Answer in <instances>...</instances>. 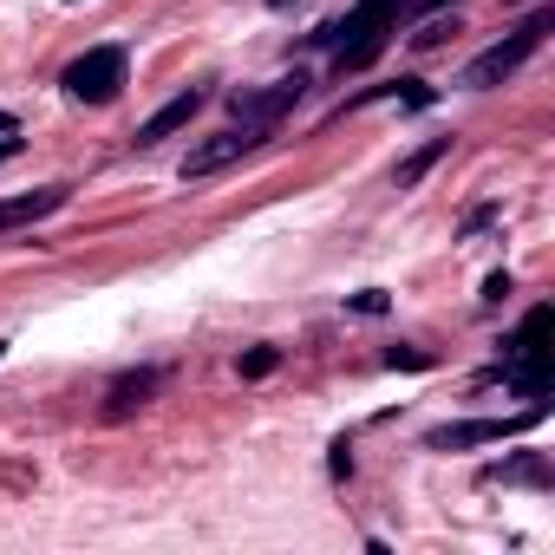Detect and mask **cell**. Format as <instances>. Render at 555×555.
I'll use <instances>...</instances> for the list:
<instances>
[{
  "label": "cell",
  "instance_id": "cell-1",
  "mask_svg": "<svg viewBox=\"0 0 555 555\" xmlns=\"http://www.w3.org/2000/svg\"><path fill=\"white\" fill-rule=\"evenodd\" d=\"M405 8H412V0H353L347 21H334V27L308 34V40H314V47H334V73L347 79V73H360V66H373V60L386 53V40L399 34Z\"/></svg>",
  "mask_w": 555,
  "mask_h": 555
},
{
  "label": "cell",
  "instance_id": "cell-2",
  "mask_svg": "<svg viewBox=\"0 0 555 555\" xmlns=\"http://www.w3.org/2000/svg\"><path fill=\"white\" fill-rule=\"evenodd\" d=\"M548 27H555V8H535V14H529V21H522L516 34H509V40L483 47V53H477V60L464 66V79H457V86H464V92H490V86L516 79V73H522V66L535 60V47L548 40Z\"/></svg>",
  "mask_w": 555,
  "mask_h": 555
},
{
  "label": "cell",
  "instance_id": "cell-3",
  "mask_svg": "<svg viewBox=\"0 0 555 555\" xmlns=\"http://www.w3.org/2000/svg\"><path fill=\"white\" fill-rule=\"evenodd\" d=\"M125 79H131V60H125V47H92V53H79L73 66H66V99H79V105H112L118 92H125Z\"/></svg>",
  "mask_w": 555,
  "mask_h": 555
},
{
  "label": "cell",
  "instance_id": "cell-4",
  "mask_svg": "<svg viewBox=\"0 0 555 555\" xmlns=\"http://www.w3.org/2000/svg\"><path fill=\"white\" fill-rule=\"evenodd\" d=\"M548 418V405L535 399L529 412H516V418H457V425H438V431H425V451H470V444H503V438H522V431H535Z\"/></svg>",
  "mask_w": 555,
  "mask_h": 555
},
{
  "label": "cell",
  "instance_id": "cell-5",
  "mask_svg": "<svg viewBox=\"0 0 555 555\" xmlns=\"http://www.w3.org/2000/svg\"><path fill=\"white\" fill-rule=\"evenodd\" d=\"M301 92H308V73L295 66L288 79H274V86H242V92H229V112H235V125H261V131H274L295 105H301Z\"/></svg>",
  "mask_w": 555,
  "mask_h": 555
},
{
  "label": "cell",
  "instance_id": "cell-6",
  "mask_svg": "<svg viewBox=\"0 0 555 555\" xmlns=\"http://www.w3.org/2000/svg\"><path fill=\"white\" fill-rule=\"evenodd\" d=\"M274 131H261V125H229V131H216V138H203L190 157H183V183H196V177H216L222 164H235V157H248V151H261Z\"/></svg>",
  "mask_w": 555,
  "mask_h": 555
},
{
  "label": "cell",
  "instance_id": "cell-7",
  "mask_svg": "<svg viewBox=\"0 0 555 555\" xmlns=\"http://www.w3.org/2000/svg\"><path fill=\"white\" fill-rule=\"evenodd\" d=\"M66 196H73V183H40V190L8 196V203H0V235H8V229H27V222H40V216H53V209H66Z\"/></svg>",
  "mask_w": 555,
  "mask_h": 555
},
{
  "label": "cell",
  "instance_id": "cell-8",
  "mask_svg": "<svg viewBox=\"0 0 555 555\" xmlns=\"http://www.w3.org/2000/svg\"><path fill=\"white\" fill-rule=\"evenodd\" d=\"M196 112H203V92H177L170 105H157V112H151V118L138 125V151H151V144L177 138V131H183V125H190Z\"/></svg>",
  "mask_w": 555,
  "mask_h": 555
},
{
  "label": "cell",
  "instance_id": "cell-9",
  "mask_svg": "<svg viewBox=\"0 0 555 555\" xmlns=\"http://www.w3.org/2000/svg\"><path fill=\"white\" fill-rule=\"evenodd\" d=\"M483 483H529V490H548L555 477H548V457H542V451H516V457L490 464V470H483Z\"/></svg>",
  "mask_w": 555,
  "mask_h": 555
},
{
  "label": "cell",
  "instance_id": "cell-10",
  "mask_svg": "<svg viewBox=\"0 0 555 555\" xmlns=\"http://www.w3.org/2000/svg\"><path fill=\"white\" fill-rule=\"evenodd\" d=\"M151 392H157V373H125V379H112V392H105V418H131L138 405H151Z\"/></svg>",
  "mask_w": 555,
  "mask_h": 555
},
{
  "label": "cell",
  "instance_id": "cell-11",
  "mask_svg": "<svg viewBox=\"0 0 555 555\" xmlns=\"http://www.w3.org/2000/svg\"><path fill=\"white\" fill-rule=\"evenodd\" d=\"M366 99H399V105H412V112H431V105H438V92H431L425 79H392V86H373Z\"/></svg>",
  "mask_w": 555,
  "mask_h": 555
},
{
  "label": "cell",
  "instance_id": "cell-12",
  "mask_svg": "<svg viewBox=\"0 0 555 555\" xmlns=\"http://www.w3.org/2000/svg\"><path fill=\"white\" fill-rule=\"evenodd\" d=\"M438 157H451V138H431V144H418V151L399 164V190H412V183H418V177H425Z\"/></svg>",
  "mask_w": 555,
  "mask_h": 555
},
{
  "label": "cell",
  "instance_id": "cell-13",
  "mask_svg": "<svg viewBox=\"0 0 555 555\" xmlns=\"http://www.w3.org/2000/svg\"><path fill=\"white\" fill-rule=\"evenodd\" d=\"M274 366H282V347H248V353L235 360V373H242V379H268Z\"/></svg>",
  "mask_w": 555,
  "mask_h": 555
},
{
  "label": "cell",
  "instance_id": "cell-14",
  "mask_svg": "<svg viewBox=\"0 0 555 555\" xmlns=\"http://www.w3.org/2000/svg\"><path fill=\"white\" fill-rule=\"evenodd\" d=\"M457 34H464L457 21H431L425 34H412V47H418V53H431V47H444V40H457Z\"/></svg>",
  "mask_w": 555,
  "mask_h": 555
},
{
  "label": "cell",
  "instance_id": "cell-15",
  "mask_svg": "<svg viewBox=\"0 0 555 555\" xmlns=\"http://www.w3.org/2000/svg\"><path fill=\"white\" fill-rule=\"evenodd\" d=\"M386 366H392V373H399V366H405V373H425V366H431V353H425V347H392V353H386Z\"/></svg>",
  "mask_w": 555,
  "mask_h": 555
},
{
  "label": "cell",
  "instance_id": "cell-16",
  "mask_svg": "<svg viewBox=\"0 0 555 555\" xmlns=\"http://www.w3.org/2000/svg\"><path fill=\"white\" fill-rule=\"evenodd\" d=\"M347 308H353V314H386V295L366 288V295H347Z\"/></svg>",
  "mask_w": 555,
  "mask_h": 555
},
{
  "label": "cell",
  "instance_id": "cell-17",
  "mask_svg": "<svg viewBox=\"0 0 555 555\" xmlns=\"http://www.w3.org/2000/svg\"><path fill=\"white\" fill-rule=\"evenodd\" d=\"M509 288H516V282H509V274H503V268H496V274H490V282H483V308H496V301H503Z\"/></svg>",
  "mask_w": 555,
  "mask_h": 555
},
{
  "label": "cell",
  "instance_id": "cell-18",
  "mask_svg": "<svg viewBox=\"0 0 555 555\" xmlns=\"http://www.w3.org/2000/svg\"><path fill=\"white\" fill-rule=\"evenodd\" d=\"M483 222H496V203H477V209H470V216H464V235H477V229H483Z\"/></svg>",
  "mask_w": 555,
  "mask_h": 555
},
{
  "label": "cell",
  "instance_id": "cell-19",
  "mask_svg": "<svg viewBox=\"0 0 555 555\" xmlns=\"http://www.w3.org/2000/svg\"><path fill=\"white\" fill-rule=\"evenodd\" d=\"M327 470H334V477H347V470H353V444H347V438L334 444V457H327Z\"/></svg>",
  "mask_w": 555,
  "mask_h": 555
},
{
  "label": "cell",
  "instance_id": "cell-20",
  "mask_svg": "<svg viewBox=\"0 0 555 555\" xmlns=\"http://www.w3.org/2000/svg\"><path fill=\"white\" fill-rule=\"evenodd\" d=\"M8 157H21V138H0V164H8Z\"/></svg>",
  "mask_w": 555,
  "mask_h": 555
},
{
  "label": "cell",
  "instance_id": "cell-21",
  "mask_svg": "<svg viewBox=\"0 0 555 555\" xmlns=\"http://www.w3.org/2000/svg\"><path fill=\"white\" fill-rule=\"evenodd\" d=\"M14 131H21V125H14V118H8V112H0V138H14Z\"/></svg>",
  "mask_w": 555,
  "mask_h": 555
},
{
  "label": "cell",
  "instance_id": "cell-22",
  "mask_svg": "<svg viewBox=\"0 0 555 555\" xmlns=\"http://www.w3.org/2000/svg\"><path fill=\"white\" fill-rule=\"evenodd\" d=\"M418 8H431V14H438V8H451V0H418Z\"/></svg>",
  "mask_w": 555,
  "mask_h": 555
},
{
  "label": "cell",
  "instance_id": "cell-23",
  "mask_svg": "<svg viewBox=\"0 0 555 555\" xmlns=\"http://www.w3.org/2000/svg\"><path fill=\"white\" fill-rule=\"evenodd\" d=\"M0 353H8V340H0Z\"/></svg>",
  "mask_w": 555,
  "mask_h": 555
}]
</instances>
